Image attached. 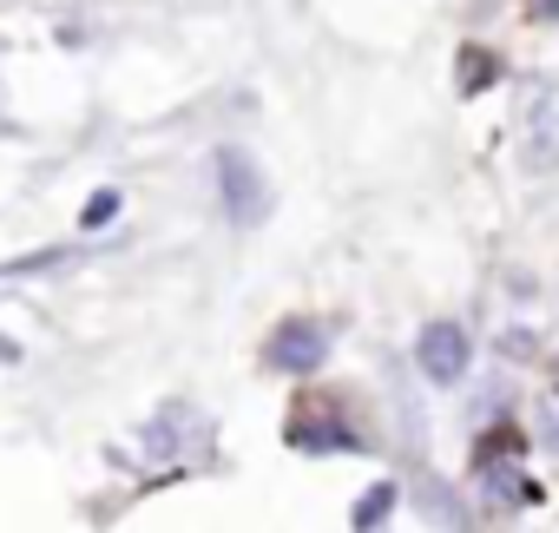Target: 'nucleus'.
Segmentation results:
<instances>
[{
  "mask_svg": "<svg viewBox=\"0 0 559 533\" xmlns=\"http://www.w3.org/2000/svg\"><path fill=\"white\" fill-rule=\"evenodd\" d=\"M323 356H330V330L310 323V317L276 323L270 343H263V363H270V369H284V376H310V369H323Z\"/></svg>",
  "mask_w": 559,
  "mask_h": 533,
  "instance_id": "2",
  "label": "nucleus"
},
{
  "mask_svg": "<svg viewBox=\"0 0 559 533\" xmlns=\"http://www.w3.org/2000/svg\"><path fill=\"white\" fill-rule=\"evenodd\" d=\"M500 80V60L487 54V47H461V93H480V86H493Z\"/></svg>",
  "mask_w": 559,
  "mask_h": 533,
  "instance_id": "7",
  "label": "nucleus"
},
{
  "mask_svg": "<svg viewBox=\"0 0 559 533\" xmlns=\"http://www.w3.org/2000/svg\"><path fill=\"white\" fill-rule=\"evenodd\" d=\"M106 217H119V191H93V198H86V211H80V224H86V230H99Z\"/></svg>",
  "mask_w": 559,
  "mask_h": 533,
  "instance_id": "9",
  "label": "nucleus"
},
{
  "mask_svg": "<svg viewBox=\"0 0 559 533\" xmlns=\"http://www.w3.org/2000/svg\"><path fill=\"white\" fill-rule=\"evenodd\" d=\"M284 435H290V448H304V454H336V448H362V441H356V428H343V422H336V408H330L323 395H304Z\"/></svg>",
  "mask_w": 559,
  "mask_h": 533,
  "instance_id": "3",
  "label": "nucleus"
},
{
  "mask_svg": "<svg viewBox=\"0 0 559 533\" xmlns=\"http://www.w3.org/2000/svg\"><path fill=\"white\" fill-rule=\"evenodd\" d=\"M526 14H533V21H552V14H559V0H526Z\"/></svg>",
  "mask_w": 559,
  "mask_h": 533,
  "instance_id": "10",
  "label": "nucleus"
},
{
  "mask_svg": "<svg viewBox=\"0 0 559 533\" xmlns=\"http://www.w3.org/2000/svg\"><path fill=\"white\" fill-rule=\"evenodd\" d=\"M526 171H559V86L539 80L526 99Z\"/></svg>",
  "mask_w": 559,
  "mask_h": 533,
  "instance_id": "4",
  "label": "nucleus"
},
{
  "mask_svg": "<svg viewBox=\"0 0 559 533\" xmlns=\"http://www.w3.org/2000/svg\"><path fill=\"white\" fill-rule=\"evenodd\" d=\"M533 435H539V441L559 454V389H546V395L533 402Z\"/></svg>",
  "mask_w": 559,
  "mask_h": 533,
  "instance_id": "8",
  "label": "nucleus"
},
{
  "mask_svg": "<svg viewBox=\"0 0 559 533\" xmlns=\"http://www.w3.org/2000/svg\"><path fill=\"white\" fill-rule=\"evenodd\" d=\"M217 191H224L230 224H257L270 211V185H263V171H257V158L243 145H224L217 152Z\"/></svg>",
  "mask_w": 559,
  "mask_h": 533,
  "instance_id": "1",
  "label": "nucleus"
},
{
  "mask_svg": "<svg viewBox=\"0 0 559 533\" xmlns=\"http://www.w3.org/2000/svg\"><path fill=\"white\" fill-rule=\"evenodd\" d=\"M389 513H395V481H376V487L356 500V533H382Z\"/></svg>",
  "mask_w": 559,
  "mask_h": 533,
  "instance_id": "6",
  "label": "nucleus"
},
{
  "mask_svg": "<svg viewBox=\"0 0 559 533\" xmlns=\"http://www.w3.org/2000/svg\"><path fill=\"white\" fill-rule=\"evenodd\" d=\"M415 356H421V376L428 382H461L467 376V330L461 323H428Z\"/></svg>",
  "mask_w": 559,
  "mask_h": 533,
  "instance_id": "5",
  "label": "nucleus"
}]
</instances>
